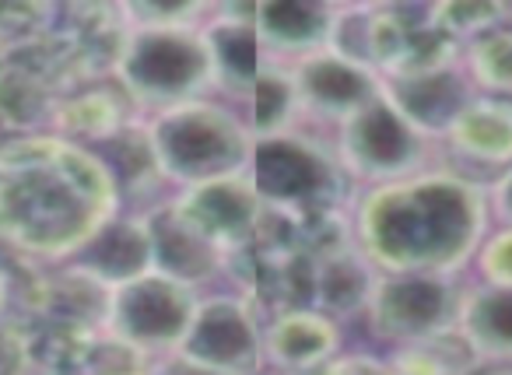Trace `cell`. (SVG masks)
<instances>
[{"mask_svg":"<svg viewBox=\"0 0 512 375\" xmlns=\"http://www.w3.org/2000/svg\"><path fill=\"white\" fill-rule=\"evenodd\" d=\"M148 144L158 172L190 190L214 179L242 176L253 137L232 109L193 99L162 109L148 127Z\"/></svg>","mask_w":512,"mask_h":375,"instance_id":"2","label":"cell"},{"mask_svg":"<svg viewBox=\"0 0 512 375\" xmlns=\"http://www.w3.org/2000/svg\"><path fill=\"white\" fill-rule=\"evenodd\" d=\"M488 211H495V218L512 228V165L502 169V176L495 179V190L488 197Z\"/></svg>","mask_w":512,"mask_h":375,"instance_id":"23","label":"cell"},{"mask_svg":"<svg viewBox=\"0 0 512 375\" xmlns=\"http://www.w3.org/2000/svg\"><path fill=\"white\" fill-rule=\"evenodd\" d=\"M116 78L155 113L204 99V88L214 81L204 29H190L183 22L137 25L116 57Z\"/></svg>","mask_w":512,"mask_h":375,"instance_id":"3","label":"cell"},{"mask_svg":"<svg viewBox=\"0 0 512 375\" xmlns=\"http://www.w3.org/2000/svg\"><path fill=\"white\" fill-rule=\"evenodd\" d=\"M155 375H228V372H218V368L197 365V361H186V358H179V354H172L162 372H155Z\"/></svg>","mask_w":512,"mask_h":375,"instance_id":"24","label":"cell"},{"mask_svg":"<svg viewBox=\"0 0 512 375\" xmlns=\"http://www.w3.org/2000/svg\"><path fill=\"white\" fill-rule=\"evenodd\" d=\"M246 18L256 36L264 39L267 53L274 50L302 60L330 43L337 11L313 0H267V4H253Z\"/></svg>","mask_w":512,"mask_h":375,"instance_id":"13","label":"cell"},{"mask_svg":"<svg viewBox=\"0 0 512 375\" xmlns=\"http://www.w3.org/2000/svg\"><path fill=\"white\" fill-rule=\"evenodd\" d=\"M242 176L264 204L295 207L320 200L334 179V169L306 137L285 130L274 137H256Z\"/></svg>","mask_w":512,"mask_h":375,"instance_id":"8","label":"cell"},{"mask_svg":"<svg viewBox=\"0 0 512 375\" xmlns=\"http://www.w3.org/2000/svg\"><path fill=\"white\" fill-rule=\"evenodd\" d=\"M428 137L383 92L341 123V162L376 186L425 172Z\"/></svg>","mask_w":512,"mask_h":375,"instance_id":"6","label":"cell"},{"mask_svg":"<svg viewBox=\"0 0 512 375\" xmlns=\"http://www.w3.org/2000/svg\"><path fill=\"white\" fill-rule=\"evenodd\" d=\"M456 330L477 358L512 361V288L477 284L463 291Z\"/></svg>","mask_w":512,"mask_h":375,"instance_id":"17","label":"cell"},{"mask_svg":"<svg viewBox=\"0 0 512 375\" xmlns=\"http://www.w3.org/2000/svg\"><path fill=\"white\" fill-rule=\"evenodd\" d=\"M200 298L193 288L148 270L109 295V330L144 354H176Z\"/></svg>","mask_w":512,"mask_h":375,"instance_id":"5","label":"cell"},{"mask_svg":"<svg viewBox=\"0 0 512 375\" xmlns=\"http://www.w3.org/2000/svg\"><path fill=\"white\" fill-rule=\"evenodd\" d=\"M242 113H235L242 120V127L249 130V137H274L285 134L292 116L299 113V99H295L292 74H281L267 67L260 78H253L242 88Z\"/></svg>","mask_w":512,"mask_h":375,"instance_id":"19","label":"cell"},{"mask_svg":"<svg viewBox=\"0 0 512 375\" xmlns=\"http://www.w3.org/2000/svg\"><path fill=\"white\" fill-rule=\"evenodd\" d=\"M498 375H512V372H498Z\"/></svg>","mask_w":512,"mask_h":375,"instance_id":"26","label":"cell"},{"mask_svg":"<svg viewBox=\"0 0 512 375\" xmlns=\"http://www.w3.org/2000/svg\"><path fill=\"white\" fill-rule=\"evenodd\" d=\"M474 267L481 274V284L512 288V228L502 225L481 239L474 253Z\"/></svg>","mask_w":512,"mask_h":375,"instance_id":"22","label":"cell"},{"mask_svg":"<svg viewBox=\"0 0 512 375\" xmlns=\"http://www.w3.org/2000/svg\"><path fill=\"white\" fill-rule=\"evenodd\" d=\"M204 39L214 60V81H225V88L232 85L235 92H242L249 81L267 71V64H264L267 46H264V39L256 36L249 18L228 15L225 22L204 29Z\"/></svg>","mask_w":512,"mask_h":375,"instance_id":"18","label":"cell"},{"mask_svg":"<svg viewBox=\"0 0 512 375\" xmlns=\"http://www.w3.org/2000/svg\"><path fill=\"white\" fill-rule=\"evenodd\" d=\"M288 74H292L299 109L323 116V120H334L337 127L383 92L372 67L355 64V60L341 57V53L327 50V46L295 60V67Z\"/></svg>","mask_w":512,"mask_h":375,"instance_id":"9","label":"cell"},{"mask_svg":"<svg viewBox=\"0 0 512 375\" xmlns=\"http://www.w3.org/2000/svg\"><path fill=\"white\" fill-rule=\"evenodd\" d=\"M467 78L481 92H512V29L484 32L467 46Z\"/></svg>","mask_w":512,"mask_h":375,"instance_id":"20","label":"cell"},{"mask_svg":"<svg viewBox=\"0 0 512 375\" xmlns=\"http://www.w3.org/2000/svg\"><path fill=\"white\" fill-rule=\"evenodd\" d=\"M78 263L109 291L151 270V235L148 218H109L78 249Z\"/></svg>","mask_w":512,"mask_h":375,"instance_id":"14","label":"cell"},{"mask_svg":"<svg viewBox=\"0 0 512 375\" xmlns=\"http://www.w3.org/2000/svg\"><path fill=\"white\" fill-rule=\"evenodd\" d=\"M341 347V330L323 309H288L264 326V358L281 368H313Z\"/></svg>","mask_w":512,"mask_h":375,"instance_id":"15","label":"cell"},{"mask_svg":"<svg viewBox=\"0 0 512 375\" xmlns=\"http://www.w3.org/2000/svg\"><path fill=\"white\" fill-rule=\"evenodd\" d=\"M463 291L442 274H383L372 281L365 316L379 340L425 344L446 337L460 319Z\"/></svg>","mask_w":512,"mask_h":375,"instance_id":"4","label":"cell"},{"mask_svg":"<svg viewBox=\"0 0 512 375\" xmlns=\"http://www.w3.org/2000/svg\"><path fill=\"white\" fill-rule=\"evenodd\" d=\"M113 375H144V372H113Z\"/></svg>","mask_w":512,"mask_h":375,"instance_id":"25","label":"cell"},{"mask_svg":"<svg viewBox=\"0 0 512 375\" xmlns=\"http://www.w3.org/2000/svg\"><path fill=\"white\" fill-rule=\"evenodd\" d=\"M176 354L218 372L246 375L264 358V326L256 323V312L239 298H204L197 302L193 323Z\"/></svg>","mask_w":512,"mask_h":375,"instance_id":"7","label":"cell"},{"mask_svg":"<svg viewBox=\"0 0 512 375\" xmlns=\"http://www.w3.org/2000/svg\"><path fill=\"white\" fill-rule=\"evenodd\" d=\"M148 235H151V270L172 277V281L197 288L200 281L218 270L221 249L211 239L197 232L176 207L148 214Z\"/></svg>","mask_w":512,"mask_h":375,"instance_id":"12","label":"cell"},{"mask_svg":"<svg viewBox=\"0 0 512 375\" xmlns=\"http://www.w3.org/2000/svg\"><path fill=\"white\" fill-rule=\"evenodd\" d=\"M488 235V197L449 172L376 186L358 207V246L383 274L453 277Z\"/></svg>","mask_w":512,"mask_h":375,"instance_id":"1","label":"cell"},{"mask_svg":"<svg viewBox=\"0 0 512 375\" xmlns=\"http://www.w3.org/2000/svg\"><path fill=\"white\" fill-rule=\"evenodd\" d=\"M179 214L197 228L204 239H211L214 246H232L242 242L260 221L264 200L256 197V190L246 183V176H228L214 179L204 186H190L183 193V200H176Z\"/></svg>","mask_w":512,"mask_h":375,"instance_id":"11","label":"cell"},{"mask_svg":"<svg viewBox=\"0 0 512 375\" xmlns=\"http://www.w3.org/2000/svg\"><path fill=\"white\" fill-rule=\"evenodd\" d=\"M446 141L456 155L470 158L477 165H512V102L474 95L467 109L456 116V123L446 130Z\"/></svg>","mask_w":512,"mask_h":375,"instance_id":"16","label":"cell"},{"mask_svg":"<svg viewBox=\"0 0 512 375\" xmlns=\"http://www.w3.org/2000/svg\"><path fill=\"white\" fill-rule=\"evenodd\" d=\"M474 92L467 71H456L453 64H418L411 71H397L390 85H383L386 99L425 137H446L456 116L474 102Z\"/></svg>","mask_w":512,"mask_h":375,"instance_id":"10","label":"cell"},{"mask_svg":"<svg viewBox=\"0 0 512 375\" xmlns=\"http://www.w3.org/2000/svg\"><path fill=\"white\" fill-rule=\"evenodd\" d=\"M505 8L502 4H488V0H453V4H439L432 8L435 32L442 36H460V39H481L484 32L502 29Z\"/></svg>","mask_w":512,"mask_h":375,"instance_id":"21","label":"cell"}]
</instances>
